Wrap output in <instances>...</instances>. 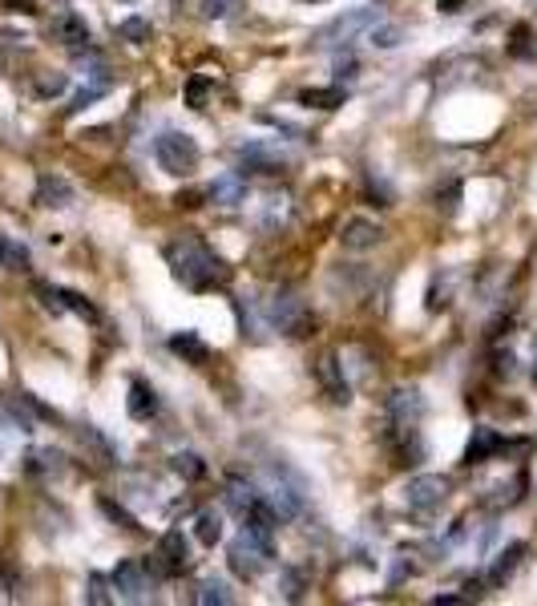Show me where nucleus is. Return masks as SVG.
Segmentation results:
<instances>
[{
	"mask_svg": "<svg viewBox=\"0 0 537 606\" xmlns=\"http://www.w3.org/2000/svg\"><path fill=\"white\" fill-rule=\"evenodd\" d=\"M166 263L174 271V280L186 283L190 292H211V287H223L230 280V268H226L207 243H198L195 235H183V239L170 243Z\"/></svg>",
	"mask_w": 537,
	"mask_h": 606,
	"instance_id": "f257e3e1",
	"label": "nucleus"
},
{
	"mask_svg": "<svg viewBox=\"0 0 537 606\" xmlns=\"http://www.w3.org/2000/svg\"><path fill=\"white\" fill-rule=\"evenodd\" d=\"M267 320L279 327L283 336H291V339L308 336L311 327H315L308 299L299 296L296 287H279V292H271V299H267Z\"/></svg>",
	"mask_w": 537,
	"mask_h": 606,
	"instance_id": "f03ea898",
	"label": "nucleus"
},
{
	"mask_svg": "<svg viewBox=\"0 0 537 606\" xmlns=\"http://www.w3.org/2000/svg\"><path fill=\"white\" fill-rule=\"evenodd\" d=\"M154 158L158 166L174 174V178H186V174H195L198 170V141L190 134H178V129H166L162 138L154 141Z\"/></svg>",
	"mask_w": 537,
	"mask_h": 606,
	"instance_id": "7ed1b4c3",
	"label": "nucleus"
},
{
	"mask_svg": "<svg viewBox=\"0 0 537 606\" xmlns=\"http://www.w3.org/2000/svg\"><path fill=\"white\" fill-rule=\"evenodd\" d=\"M376 21H380L376 9H348V13L332 16L327 25L315 28V33H311V45H315V49H327V45H348V41H355L364 28L376 25Z\"/></svg>",
	"mask_w": 537,
	"mask_h": 606,
	"instance_id": "20e7f679",
	"label": "nucleus"
},
{
	"mask_svg": "<svg viewBox=\"0 0 537 606\" xmlns=\"http://www.w3.org/2000/svg\"><path fill=\"white\" fill-rule=\"evenodd\" d=\"M186 566H190V542L183 537V530H166V534L158 537L154 558L146 562V570L154 579H174V574H183Z\"/></svg>",
	"mask_w": 537,
	"mask_h": 606,
	"instance_id": "39448f33",
	"label": "nucleus"
},
{
	"mask_svg": "<svg viewBox=\"0 0 537 606\" xmlns=\"http://www.w3.org/2000/svg\"><path fill=\"white\" fill-rule=\"evenodd\" d=\"M110 586L117 591V598H126V603H146V598H154V574L138 562H117V570L110 574Z\"/></svg>",
	"mask_w": 537,
	"mask_h": 606,
	"instance_id": "423d86ee",
	"label": "nucleus"
},
{
	"mask_svg": "<svg viewBox=\"0 0 537 606\" xmlns=\"http://www.w3.org/2000/svg\"><path fill=\"white\" fill-rule=\"evenodd\" d=\"M226 558H230V570H235L239 579H259V570H263L271 558V546H263L259 537H251L247 530H242V534L230 542Z\"/></svg>",
	"mask_w": 537,
	"mask_h": 606,
	"instance_id": "0eeeda50",
	"label": "nucleus"
},
{
	"mask_svg": "<svg viewBox=\"0 0 537 606\" xmlns=\"http://www.w3.org/2000/svg\"><path fill=\"white\" fill-rule=\"evenodd\" d=\"M445 497H449V481L437 478V473H421V478H412L409 485H404V502H409V509H416V514L440 509L445 506Z\"/></svg>",
	"mask_w": 537,
	"mask_h": 606,
	"instance_id": "6e6552de",
	"label": "nucleus"
},
{
	"mask_svg": "<svg viewBox=\"0 0 537 606\" xmlns=\"http://www.w3.org/2000/svg\"><path fill=\"white\" fill-rule=\"evenodd\" d=\"M424 412V396L416 388H396L388 396V417H392V429H412V424L421 421Z\"/></svg>",
	"mask_w": 537,
	"mask_h": 606,
	"instance_id": "1a4fd4ad",
	"label": "nucleus"
},
{
	"mask_svg": "<svg viewBox=\"0 0 537 606\" xmlns=\"http://www.w3.org/2000/svg\"><path fill=\"white\" fill-rule=\"evenodd\" d=\"M239 162L251 174H279L283 166H287V158L275 150V146H263V141H247V146H239Z\"/></svg>",
	"mask_w": 537,
	"mask_h": 606,
	"instance_id": "9d476101",
	"label": "nucleus"
},
{
	"mask_svg": "<svg viewBox=\"0 0 537 606\" xmlns=\"http://www.w3.org/2000/svg\"><path fill=\"white\" fill-rule=\"evenodd\" d=\"M501 449H505V437H501L497 429H489V424H477L465 445V466H485V461L497 457Z\"/></svg>",
	"mask_w": 537,
	"mask_h": 606,
	"instance_id": "9b49d317",
	"label": "nucleus"
},
{
	"mask_svg": "<svg viewBox=\"0 0 537 606\" xmlns=\"http://www.w3.org/2000/svg\"><path fill=\"white\" fill-rule=\"evenodd\" d=\"M37 207H49V211H65V207H73V186L61 178V174H41L37 178Z\"/></svg>",
	"mask_w": 537,
	"mask_h": 606,
	"instance_id": "f8f14e48",
	"label": "nucleus"
},
{
	"mask_svg": "<svg viewBox=\"0 0 537 606\" xmlns=\"http://www.w3.org/2000/svg\"><path fill=\"white\" fill-rule=\"evenodd\" d=\"M380 239H384V226L372 223V219H348L344 231H339V243L348 251H367V247H376Z\"/></svg>",
	"mask_w": 537,
	"mask_h": 606,
	"instance_id": "ddd939ff",
	"label": "nucleus"
},
{
	"mask_svg": "<svg viewBox=\"0 0 537 606\" xmlns=\"http://www.w3.org/2000/svg\"><path fill=\"white\" fill-rule=\"evenodd\" d=\"M242 522H247V525H242L247 534L259 537L263 546H271V537H275V525H279V514H275V509H271L267 502L259 497V502H254V506L242 514Z\"/></svg>",
	"mask_w": 537,
	"mask_h": 606,
	"instance_id": "4468645a",
	"label": "nucleus"
},
{
	"mask_svg": "<svg viewBox=\"0 0 537 606\" xmlns=\"http://www.w3.org/2000/svg\"><path fill=\"white\" fill-rule=\"evenodd\" d=\"M320 381L327 384V396H332L336 405H348V400H352V388L344 381V364L336 360V353H327L324 360H320Z\"/></svg>",
	"mask_w": 537,
	"mask_h": 606,
	"instance_id": "2eb2a0df",
	"label": "nucleus"
},
{
	"mask_svg": "<svg viewBox=\"0 0 537 606\" xmlns=\"http://www.w3.org/2000/svg\"><path fill=\"white\" fill-rule=\"evenodd\" d=\"M49 33H53L61 45H70V49H85V45H89V25H85L77 13H61Z\"/></svg>",
	"mask_w": 537,
	"mask_h": 606,
	"instance_id": "dca6fc26",
	"label": "nucleus"
},
{
	"mask_svg": "<svg viewBox=\"0 0 537 606\" xmlns=\"http://www.w3.org/2000/svg\"><path fill=\"white\" fill-rule=\"evenodd\" d=\"M126 409H129V417H134V421H150V417L158 412V393L146 381H129Z\"/></svg>",
	"mask_w": 537,
	"mask_h": 606,
	"instance_id": "f3484780",
	"label": "nucleus"
},
{
	"mask_svg": "<svg viewBox=\"0 0 537 606\" xmlns=\"http://www.w3.org/2000/svg\"><path fill=\"white\" fill-rule=\"evenodd\" d=\"M207 195L218 207H239L242 198H247V183H242V174H223V178H214Z\"/></svg>",
	"mask_w": 537,
	"mask_h": 606,
	"instance_id": "a211bd4d",
	"label": "nucleus"
},
{
	"mask_svg": "<svg viewBox=\"0 0 537 606\" xmlns=\"http://www.w3.org/2000/svg\"><path fill=\"white\" fill-rule=\"evenodd\" d=\"M170 353H178L186 364H207V360H211V348L198 339V332H178V336H170Z\"/></svg>",
	"mask_w": 537,
	"mask_h": 606,
	"instance_id": "6ab92c4d",
	"label": "nucleus"
},
{
	"mask_svg": "<svg viewBox=\"0 0 537 606\" xmlns=\"http://www.w3.org/2000/svg\"><path fill=\"white\" fill-rule=\"evenodd\" d=\"M25 409V396H0V424H9L16 433H33V417Z\"/></svg>",
	"mask_w": 537,
	"mask_h": 606,
	"instance_id": "aec40b11",
	"label": "nucleus"
},
{
	"mask_svg": "<svg viewBox=\"0 0 537 606\" xmlns=\"http://www.w3.org/2000/svg\"><path fill=\"white\" fill-rule=\"evenodd\" d=\"M522 554H525V542H509L505 551H501V554L494 558V566H489V574H485V579H489V586H501V582H505L509 574L517 570V558H522Z\"/></svg>",
	"mask_w": 537,
	"mask_h": 606,
	"instance_id": "412c9836",
	"label": "nucleus"
},
{
	"mask_svg": "<svg viewBox=\"0 0 537 606\" xmlns=\"http://www.w3.org/2000/svg\"><path fill=\"white\" fill-rule=\"evenodd\" d=\"M299 101H303V106H315V110H339V106L348 101V94H344L339 85H311V89L299 94Z\"/></svg>",
	"mask_w": 537,
	"mask_h": 606,
	"instance_id": "4be33fe9",
	"label": "nucleus"
},
{
	"mask_svg": "<svg viewBox=\"0 0 537 606\" xmlns=\"http://www.w3.org/2000/svg\"><path fill=\"white\" fill-rule=\"evenodd\" d=\"M195 603L202 606H230L235 603V591H230V582L226 579H202L198 582V591H195Z\"/></svg>",
	"mask_w": 537,
	"mask_h": 606,
	"instance_id": "5701e85b",
	"label": "nucleus"
},
{
	"mask_svg": "<svg viewBox=\"0 0 537 606\" xmlns=\"http://www.w3.org/2000/svg\"><path fill=\"white\" fill-rule=\"evenodd\" d=\"M226 509H235V514H247V509L254 506V502H259V494H254V485L251 481H242V478H230L226 481Z\"/></svg>",
	"mask_w": 537,
	"mask_h": 606,
	"instance_id": "b1692460",
	"label": "nucleus"
},
{
	"mask_svg": "<svg viewBox=\"0 0 537 606\" xmlns=\"http://www.w3.org/2000/svg\"><path fill=\"white\" fill-rule=\"evenodd\" d=\"M28 473H37V478H61V473H65V457L57 449L28 453Z\"/></svg>",
	"mask_w": 537,
	"mask_h": 606,
	"instance_id": "393cba45",
	"label": "nucleus"
},
{
	"mask_svg": "<svg viewBox=\"0 0 537 606\" xmlns=\"http://www.w3.org/2000/svg\"><path fill=\"white\" fill-rule=\"evenodd\" d=\"M28 247L25 243H16V239H9L4 231H0V268H9V271H28Z\"/></svg>",
	"mask_w": 537,
	"mask_h": 606,
	"instance_id": "a878e982",
	"label": "nucleus"
},
{
	"mask_svg": "<svg viewBox=\"0 0 537 606\" xmlns=\"http://www.w3.org/2000/svg\"><path fill=\"white\" fill-rule=\"evenodd\" d=\"M98 509H101V514H105V518H110L113 525H122V530H129V534H141L138 518H134V514H129V509L122 506V502H113V497H101Z\"/></svg>",
	"mask_w": 537,
	"mask_h": 606,
	"instance_id": "bb28decb",
	"label": "nucleus"
},
{
	"mask_svg": "<svg viewBox=\"0 0 537 606\" xmlns=\"http://www.w3.org/2000/svg\"><path fill=\"white\" fill-rule=\"evenodd\" d=\"M117 37L129 45H146L150 37H154V25H150L146 16H126V21L117 25Z\"/></svg>",
	"mask_w": 537,
	"mask_h": 606,
	"instance_id": "cd10ccee",
	"label": "nucleus"
},
{
	"mask_svg": "<svg viewBox=\"0 0 537 606\" xmlns=\"http://www.w3.org/2000/svg\"><path fill=\"white\" fill-rule=\"evenodd\" d=\"M214 94V82L207 77V73H195L190 82H186V106L190 110H207V98Z\"/></svg>",
	"mask_w": 537,
	"mask_h": 606,
	"instance_id": "c85d7f7f",
	"label": "nucleus"
},
{
	"mask_svg": "<svg viewBox=\"0 0 537 606\" xmlns=\"http://www.w3.org/2000/svg\"><path fill=\"white\" fill-rule=\"evenodd\" d=\"M170 466H174V473H178V478H186V481H202V478H207V461H202L198 453H174V461H170Z\"/></svg>",
	"mask_w": 537,
	"mask_h": 606,
	"instance_id": "c756f323",
	"label": "nucleus"
},
{
	"mask_svg": "<svg viewBox=\"0 0 537 606\" xmlns=\"http://www.w3.org/2000/svg\"><path fill=\"white\" fill-rule=\"evenodd\" d=\"M195 534H198V542H202V546H214V542H223V518H218L214 509H207V514H198Z\"/></svg>",
	"mask_w": 537,
	"mask_h": 606,
	"instance_id": "7c9ffc66",
	"label": "nucleus"
},
{
	"mask_svg": "<svg viewBox=\"0 0 537 606\" xmlns=\"http://www.w3.org/2000/svg\"><path fill=\"white\" fill-rule=\"evenodd\" d=\"M77 433H82V445H89V449L98 453V461L101 466H113V445L105 437H101L98 429H93V424H82V429H77Z\"/></svg>",
	"mask_w": 537,
	"mask_h": 606,
	"instance_id": "2f4dec72",
	"label": "nucleus"
},
{
	"mask_svg": "<svg viewBox=\"0 0 537 606\" xmlns=\"http://www.w3.org/2000/svg\"><path fill=\"white\" fill-rule=\"evenodd\" d=\"M57 299H61V311H77L82 320H98V308L89 304L85 296H77V292H65V287H57Z\"/></svg>",
	"mask_w": 537,
	"mask_h": 606,
	"instance_id": "473e14b6",
	"label": "nucleus"
},
{
	"mask_svg": "<svg viewBox=\"0 0 537 606\" xmlns=\"http://www.w3.org/2000/svg\"><path fill=\"white\" fill-rule=\"evenodd\" d=\"M529 41H534V33H529L525 25H517V28H513V41H509V53L517 57V61H534L537 49Z\"/></svg>",
	"mask_w": 537,
	"mask_h": 606,
	"instance_id": "72a5a7b5",
	"label": "nucleus"
},
{
	"mask_svg": "<svg viewBox=\"0 0 537 606\" xmlns=\"http://www.w3.org/2000/svg\"><path fill=\"white\" fill-rule=\"evenodd\" d=\"M400 41H404V28L400 25H380V21L372 25V45L376 49H396Z\"/></svg>",
	"mask_w": 537,
	"mask_h": 606,
	"instance_id": "f704fd0d",
	"label": "nucleus"
},
{
	"mask_svg": "<svg viewBox=\"0 0 537 606\" xmlns=\"http://www.w3.org/2000/svg\"><path fill=\"white\" fill-rule=\"evenodd\" d=\"M85 598L93 606H110L113 594H110V579L105 574H89V591H85Z\"/></svg>",
	"mask_w": 537,
	"mask_h": 606,
	"instance_id": "c9c22d12",
	"label": "nucleus"
},
{
	"mask_svg": "<svg viewBox=\"0 0 537 606\" xmlns=\"http://www.w3.org/2000/svg\"><path fill=\"white\" fill-rule=\"evenodd\" d=\"M65 85H70L65 73H45L37 77V98H57V94H65Z\"/></svg>",
	"mask_w": 537,
	"mask_h": 606,
	"instance_id": "e433bc0d",
	"label": "nucleus"
},
{
	"mask_svg": "<svg viewBox=\"0 0 537 606\" xmlns=\"http://www.w3.org/2000/svg\"><path fill=\"white\" fill-rule=\"evenodd\" d=\"M235 4H239V0H202V16H211V21H223V16L235 13Z\"/></svg>",
	"mask_w": 537,
	"mask_h": 606,
	"instance_id": "4c0bfd02",
	"label": "nucleus"
},
{
	"mask_svg": "<svg viewBox=\"0 0 537 606\" xmlns=\"http://www.w3.org/2000/svg\"><path fill=\"white\" fill-rule=\"evenodd\" d=\"M279 591H283V598H299V591H303V579H299L296 570H283V574H279Z\"/></svg>",
	"mask_w": 537,
	"mask_h": 606,
	"instance_id": "58836bf2",
	"label": "nucleus"
},
{
	"mask_svg": "<svg viewBox=\"0 0 537 606\" xmlns=\"http://www.w3.org/2000/svg\"><path fill=\"white\" fill-rule=\"evenodd\" d=\"M457 198H461V186L452 183L449 190H445V214H452V211H457Z\"/></svg>",
	"mask_w": 537,
	"mask_h": 606,
	"instance_id": "ea45409f",
	"label": "nucleus"
},
{
	"mask_svg": "<svg viewBox=\"0 0 537 606\" xmlns=\"http://www.w3.org/2000/svg\"><path fill=\"white\" fill-rule=\"evenodd\" d=\"M497 376H513V356H497Z\"/></svg>",
	"mask_w": 537,
	"mask_h": 606,
	"instance_id": "a19ab883",
	"label": "nucleus"
},
{
	"mask_svg": "<svg viewBox=\"0 0 537 606\" xmlns=\"http://www.w3.org/2000/svg\"><path fill=\"white\" fill-rule=\"evenodd\" d=\"M4 4H13V13H37L33 0H4Z\"/></svg>",
	"mask_w": 537,
	"mask_h": 606,
	"instance_id": "79ce46f5",
	"label": "nucleus"
},
{
	"mask_svg": "<svg viewBox=\"0 0 537 606\" xmlns=\"http://www.w3.org/2000/svg\"><path fill=\"white\" fill-rule=\"evenodd\" d=\"M336 73H339V77H352V73H355V61H352V57H344V61H336Z\"/></svg>",
	"mask_w": 537,
	"mask_h": 606,
	"instance_id": "37998d69",
	"label": "nucleus"
},
{
	"mask_svg": "<svg viewBox=\"0 0 537 606\" xmlns=\"http://www.w3.org/2000/svg\"><path fill=\"white\" fill-rule=\"evenodd\" d=\"M457 4H461V0H440V9H445V13H457Z\"/></svg>",
	"mask_w": 537,
	"mask_h": 606,
	"instance_id": "c03bdc74",
	"label": "nucleus"
},
{
	"mask_svg": "<svg viewBox=\"0 0 537 606\" xmlns=\"http://www.w3.org/2000/svg\"><path fill=\"white\" fill-rule=\"evenodd\" d=\"M534 381H537V368H534Z\"/></svg>",
	"mask_w": 537,
	"mask_h": 606,
	"instance_id": "a18cd8bd",
	"label": "nucleus"
}]
</instances>
